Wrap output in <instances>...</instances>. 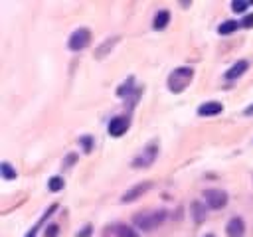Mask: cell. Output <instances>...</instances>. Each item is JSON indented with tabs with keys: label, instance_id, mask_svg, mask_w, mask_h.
<instances>
[{
	"label": "cell",
	"instance_id": "cell-1",
	"mask_svg": "<svg viewBox=\"0 0 253 237\" xmlns=\"http://www.w3.org/2000/svg\"><path fill=\"white\" fill-rule=\"evenodd\" d=\"M192 79H194V69L192 67H176L168 75V89L172 93H182L190 85Z\"/></svg>",
	"mask_w": 253,
	"mask_h": 237
},
{
	"label": "cell",
	"instance_id": "cell-2",
	"mask_svg": "<svg viewBox=\"0 0 253 237\" xmlns=\"http://www.w3.org/2000/svg\"><path fill=\"white\" fill-rule=\"evenodd\" d=\"M166 219V209H158V211H150V213H142V215H134L132 223L136 225V229L142 231H152L156 225H160Z\"/></svg>",
	"mask_w": 253,
	"mask_h": 237
},
{
	"label": "cell",
	"instance_id": "cell-3",
	"mask_svg": "<svg viewBox=\"0 0 253 237\" xmlns=\"http://www.w3.org/2000/svg\"><path fill=\"white\" fill-rule=\"evenodd\" d=\"M156 156H158V142L152 140L132 158V168H148V166L154 164Z\"/></svg>",
	"mask_w": 253,
	"mask_h": 237
},
{
	"label": "cell",
	"instance_id": "cell-4",
	"mask_svg": "<svg viewBox=\"0 0 253 237\" xmlns=\"http://www.w3.org/2000/svg\"><path fill=\"white\" fill-rule=\"evenodd\" d=\"M89 43H91V32H89L87 28H77V30L69 36V40H67V47H69L71 51H81V49H85Z\"/></svg>",
	"mask_w": 253,
	"mask_h": 237
},
{
	"label": "cell",
	"instance_id": "cell-5",
	"mask_svg": "<svg viewBox=\"0 0 253 237\" xmlns=\"http://www.w3.org/2000/svg\"><path fill=\"white\" fill-rule=\"evenodd\" d=\"M204 203L211 209H221L227 205V192L219 188H210L204 192Z\"/></svg>",
	"mask_w": 253,
	"mask_h": 237
},
{
	"label": "cell",
	"instance_id": "cell-6",
	"mask_svg": "<svg viewBox=\"0 0 253 237\" xmlns=\"http://www.w3.org/2000/svg\"><path fill=\"white\" fill-rule=\"evenodd\" d=\"M150 186H152V182H140V184H136V186H132L130 190H126L125 194H123V198H121V201L123 203H130V201H136L138 198H142V194H146L148 190H150Z\"/></svg>",
	"mask_w": 253,
	"mask_h": 237
},
{
	"label": "cell",
	"instance_id": "cell-7",
	"mask_svg": "<svg viewBox=\"0 0 253 237\" xmlns=\"http://www.w3.org/2000/svg\"><path fill=\"white\" fill-rule=\"evenodd\" d=\"M128 126H130L128 117H115V118H111V122H109V126H107V130H109V134H111V136L119 138V136H123V134L128 130Z\"/></svg>",
	"mask_w": 253,
	"mask_h": 237
},
{
	"label": "cell",
	"instance_id": "cell-8",
	"mask_svg": "<svg viewBox=\"0 0 253 237\" xmlns=\"http://www.w3.org/2000/svg\"><path fill=\"white\" fill-rule=\"evenodd\" d=\"M225 233H227V237H243V233H245V221H243V217H239V215L231 217L227 221V225H225Z\"/></svg>",
	"mask_w": 253,
	"mask_h": 237
},
{
	"label": "cell",
	"instance_id": "cell-9",
	"mask_svg": "<svg viewBox=\"0 0 253 237\" xmlns=\"http://www.w3.org/2000/svg\"><path fill=\"white\" fill-rule=\"evenodd\" d=\"M221 111H223V105L217 103V101H206V103H202V105L198 107V115H200V117H215V115H219Z\"/></svg>",
	"mask_w": 253,
	"mask_h": 237
},
{
	"label": "cell",
	"instance_id": "cell-10",
	"mask_svg": "<svg viewBox=\"0 0 253 237\" xmlns=\"http://www.w3.org/2000/svg\"><path fill=\"white\" fill-rule=\"evenodd\" d=\"M249 69V61L247 59H239L237 63H233L227 71H225V79H229V81H233V79H237V77H241L245 71Z\"/></svg>",
	"mask_w": 253,
	"mask_h": 237
},
{
	"label": "cell",
	"instance_id": "cell-11",
	"mask_svg": "<svg viewBox=\"0 0 253 237\" xmlns=\"http://www.w3.org/2000/svg\"><path fill=\"white\" fill-rule=\"evenodd\" d=\"M170 24V12L168 10H158L154 20H152V28L154 30H164Z\"/></svg>",
	"mask_w": 253,
	"mask_h": 237
},
{
	"label": "cell",
	"instance_id": "cell-12",
	"mask_svg": "<svg viewBox=\"0 0 253 237\" xmlns=\"http://www.w3.org/2000/svg\"><path fill=\"white\" fill-rule=\"evenodd\" d=\"M192 217H194L196 223H202V221L208 217L206 203H202V201H192Z\"/></svg>",
	"mask_w": 253,
	"mask_h": 237
},
{
	"label": "cell",
	"instance_id": "cell-13",
	"mask_svg": "<svg viewBox=\"0 0 253 237\" xmlns=\"http://www.w3.org/2000/svg\"><path fill=\"white\" fill-rule=\"evenodd\" d=\"M239 26H241V22H237V20H225V22H221V24L217 26V34L229 36V34H233Z\"/></svg>",
	"mask_w": 253,
	"mask_h": 237
},
{
	"label": "cell",
	"instance_id": "cell-14",
	"mask_svg": "<svg viewBox=\"0 0 253 237\" xmlns=\"http://www.w3.org/2000/svg\"><path fill=\"white\" fill-rule=\"evenodd\" d=\"M0 174H2V180H6V182H10V180H14L16 178V170L12 168V164L10 162H2L0 164Z\"/></svg>",
	"mask_w": 253,
	"mask_h": 237
},
{
	"label": "cell",
	"instance_id": "cell-15",
	"mask_svg": "<svg viewBox=\"0 0 253 237\" xmlns=\"http://www.w3.org/2000/svg\"><path fill=\"white\" fill-rule=\"evenodd\" d=\"M115 233H117V237H140L138 231L134 227H130V225H119Z\"/></svg>",
	"mask_w": 253,
	"mask_h": 237
},
{
	"label": "cell",
	"instance_id": "cell-16",
	"mask_svg": "<svg viewBox=\"0 0 253 237\" xmlns=\"http://www.w3.org/2000/svg\"><path fill=\"white\" fill-rule=\"evenodd\" d=\"M63 186H65V182H63L61 176H51L47 180V190L49 192H59V190H63Z\"/></svg>",
	"mask_w": 253,
	"mask_h": 237
},
{
	"label": "cell",
	"instance_id": "cell-17",
	"mask_svg": "<svg viewBox=\"0 0 253 237\" xmlns=\"http://www.w3.org/2000/svg\"><path fill=\"white\" fill-rule=\"evenodd\" d=\"M251 4H253V2H245V0H233V2H231V10H233V12H237V14H243V12H245V10H247Z\"/></svg>",
	"mask_w": 253,
	"mask_h": 237
},
{
	"label": "cell",
	"instance_id": "cell-18",
	"mask_svg": "<svg viewBox=\"0 0 253 237\" xmlns=\"http://www.w3.org/2000/svg\"><path fill=\"white\" fill-rule=\"evenodd\" d=\"M117 40H119V38H109V40H107V41L97 49V55H95V57H103V55H105V51H107V49H111V47L117 43Z\"/></svg>",
	"mask_w": 253,
	"mask_h": 237
},
{
	"label": "cell",
	"instance_id": "cell-19",
	"mask_svg": "<svg viewBox=\"0 0 253 237\" xmlns=\"http://www.w3.org/2000/svg\"><path fill=\"white\" fill-rule=\"evenodd\" d=\"M43 235H45V237H57V235H59V225H57V223H49V225H45Z\"/></svg>",
	"mask_w": 253,
	"mask_h": 237
},
{
	"label": "cell",
	"instance_id": "cell-20",
	"mask_svg": "<svg viewBox=\"0 0 253 237\" xmlns=\"http://www.w3.org/2000/svg\"><path fill=\"white\" fill-rule=\"evenodd\" d=\"M241 28H253V14H247L243 20H241Z\"/></svg>",
	"mask_w": 253,
	"mask_h": 237
},
{
	"label": "cell",
	"instance_id": "cell-21",
	"mask_svg": "<svg viewBox=\"0 0 253 237\" xmlns=\"http://www.w3.org/2000/svg\"><path fill=\"white\" fill-rule=\"evenodd\" d=\"M79 142L83 144V148H85V152H91V136H83V138H81Z\"/></svg>",
	"mask_w": 253,
	"mask_h": 237
},
{
	"label": "cell",
	"instance_id": "cell-22",
	"mask_svg": "<svg viewBox=\"0 0 253 237\" xmlns=\"http://www.w3.org/2000/svg\"><path fill=\"white\" fill-rule=\"evenodd\" d=\"M89 235H91V225H85L83 231L77 233V237H89Z\"/></svg>",
	"mask_w": 253,
	"mask_h": 237
},
{
	"label": "cell",
	"instance_id": "cell-23",
	"mask_svg": "<svg viewBox=\"0 0 253 237\" xmlns=\"http://www.w3.org/2000/svg\"><path fill=\"white\" fill-rule=\"evenodd\" d=\"M75 162V154H69L67 158H65V162H63V166H69V164H73Z\"/></svg>",
	"mask_w": 253,
	"mask_h": 237
},
{
	"label": "cell",
	"instance_id": "cell-24",
	"mask_svg": "<svg viewBox=\"0 0 253 237\" xmlns=\"http://www.w3.org/2000/svg\"><path fill=\"white\" fill-rule=\"evenodd\" d=\"M245 115H253V105H249V107L245 109Z\"/></svg>",
	"mask_w": 253,
	"mask_h": 237
},
{
	"label": "cell",
	"instance_id": "cell-25",
	"mask_svg": "<svg viewBox=\"0 0 253 237\" xmlns=\"http://www.w3.org/2000/svg\"><path fill=\"white\" fill-rule=\"evenodd\" d=\"M204 237H215V235H211V233H208V235H204Z\"/></svg>",
	"mask_w": 253,
	"mask_h": 237
}]
</instances>
